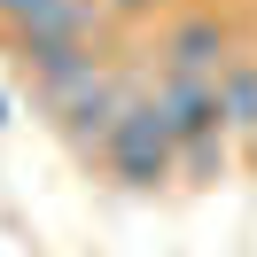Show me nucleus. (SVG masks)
<instances>
[{
  "mask_svg": "<svg viewBox=\"0 0 257 257\" xmlns=\"http://www.w3.org/2000/svg\"><path fill=\"white\" fill-rule=\"evenodd\" d=\"M226 172H234V133H195V141H179V179H187V187H218Z\"/></svg>",
  "mask_w": 257,
  "mask_h": 257,
  "instance_id": "nucleus-6",
  "label": "nucleus"
},
{
  "mask_svg": "<svg viewBox=\"0 0 257 257\" xmlns=\"http://www.w3.org/2000/svg\"><path fill=\"white\" fill-rule=\"evenodd\" d=\"M55 0H0V32H8V24H32V16H47Z\"/></svg>",
  "mask_w": 257,
  "mask_h": 257,
  "instance_id": "nucleus-8",
  "label": "nucleus"
},
{
  "mask_svg": "<svg viewBox=\"0 0 257 257\" xmlns=\"http://www.w3.org/2000/svg\"><path fill=\"white\" fill-rule=\"evenodd\" d=\"M148 86H156V78H141V55H133V63H109L94 86H86V94H70L63 109L47 117V125L63 133V141L78 148L86 164H94V156H101V141H109V125H117V109H125L133 94H148Z\"/></svg>",
  "mask_w": 257,
  "mask_h": 257,
  "instance_id": "nucleus-2",
  "label": "nucleus"
},
{
  "mask_svg": "<svg viewBox=\"0 0 257 257\" xmlns=\"http://www.w3.org/2000/svg\"><path fill=\"white\" fill-rule=\"evenodd\" d=\"M156 8H164V0H101V16H109L117 32H125V24H148Z\"/></svg>",
  "mask_w": 257,
  "mask_h": 257,
  "instance_id": "nucleus-7",
  "label": "nucleus"
},
{
  "mask_svg": "<svg viewBox=\"0 0 257 257\" xmlns=\"http://www.w3.org/2000/svg\"><path fill=\"white\" fill-rule=\"evenodd\" d=\"M218 109H226V133L234 141H257V55L249 47L218 70Z\"/></svg>",
  "mask_w": 257,
  "mask_h": 257,
  "instance_id": "nucleus-5",
  "label": "nucleus"
},
{
  "mask_svg": "<svg viewBox=\"0 0 257 257\" xmlns=\"http://www.w3.org/2000/svg\"><path fill=\"white\" fill-rule=\"evenodd\" d=\"M241 148H249V172H257V141H241Z\"/></svg>",
  "mask_w": 257,
  "mask_h": 257,
  "instance_id": "nucleus-9",
  "label": "nucleus"
},
{
  "mask_svg": "<svg viewBox=\"0 0 257 257\" xmlns=\"http://www.w3.org/2000/svg\"><path fill=\"white\" fill-rule=\"evenodd\" d=\"M156 101L172 117L179 141L195 133H226V109H218V78H187V70H156Z\"/></svg>",
  "mask_w": 257,
  "mask_h": 257,
  "instance_id": "nucleus-4",
  "label": "nucleus"
},
{
  "mask_svg": "<svg viewBox=\"0 0 257 257\" xmlns=\"http://www.w3.org/2000/svg\"><path fill=\"white\" fill-rule=\"evenodd\" d=\"M0 125H8V94H0Z\"/></svg>",
  "mask_w": 257,
  "mask_h": 257,
  "instance_id": "nucleus-10",
  "label": "nucleus"
},
{
  "mask_svg": "<svg viewBox=\"0 0 257 257\" xmlns=\"http://www.w3.org/2000/svg\"><path fill=\"white\" fill-rule=\"evenodd\" d=\"M94 164L117 179V187H133V195H156V187L179 179V133H172V117H164L156 86L117 109V125H109V141H101Z\"/></svg>",
  "mask_w": 257,
  "mask_h": 257,
  "instance_id": "nucleus-1",
  "label": "nucleus"
},
{
  "mask_svg": "<svg viewBox=\"0 0 257 257\" xmlns=\"http://www.w3.org/2000/svg\"><path fill=\"white\" fill-rule=\"evenodd\" d=\"M234 24L218 16V8H179L172 24L156 32V70H187V78H218L226 63H234Z\"/></svg>",
  "mask_w": 257,
  "mask_h": 257,
  "instance_id": "nucleus-3",
  "label": "nucleus"
}]
</instances>
